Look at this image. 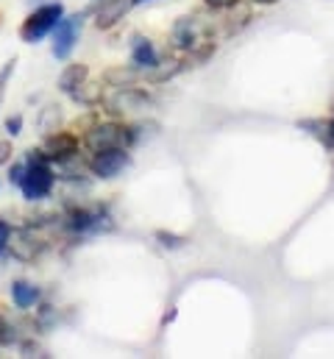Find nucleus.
I'll return each mask as SVG.
<instances>
[{
    "label": "nucleus",
    "mask_w": 334,
    "mask_h": 359,
    "mask_svg": "<svg viewBox=\"0 0 334 359\" xmlns=\"http://www.w3.org/2000/svg\"><path fill=\"white\" fill-rule=\"evenodd\" d=\"M22 159H25V176L17 187L22 192V198L28 203H39V201L51 198L59 176H56V168L48 159V154L42 148H31V151H25Z\"/></svg>",
    "instance_id": "1"
},
{
    "label": "nucleus",
    "mask_w": 334,
    "mask_h": 359,
    "mask_svg": "<svg viewBox=\"0 0 334 359\" xmlns=\"http://www.w3.org/2000/svg\"><path fill=\"white\" fill-rule=\"evenodd\" d=\"M140 137H137V128L134 126H126L120 120H106V123H95L84 131V148L89 154H98V151H109V148H128L137 145Z\"/></svg>",
    "instance_id": "2"
},
{
    "label": "nucleus",
    "mask_w": 334,
    "mask_h": 359,
    "mask_svg": "<svg viewBox=\"0 0 334 359\" xmlns=\"http://www.w3.org/2000/svg\"><path fill=\"white\" fill-rule=\"evenodd\" d=\"M65 14H67V8H65L62 0H48L42 6H34L28 11V17L22 20V25H20V39L25 45H39L42 39L51 36V31L59 25V20Z\"/></svg>",
    "instance_id": "3"
},
{
    "label": "nucleus",
    "mask_w": 334,
    "mask_h": 359,
    "mask_svg": "<svg viewBox=\"0 0 334 359\" xmlns=\"http://www.w3.org/2000/svg\"><path fill=\"white\" fill-rule=\"evenodd\" d=\"M84 20H86V11L65 14L59 20V25L51 31V56L56 62H67L73 56V50L79 48L84 34Z\"/></svg>",
    "instance_id": "4"
},
{
    "label": "nucleus",
    "mask_w": 334,
    "mask_h": 359,
    "mask_svg": "<svg viewBox=\"0 0 334 359\" xmlns=\"http://www.w3.org/2000/svg\"><path fill=\"white\" fill-rule=\"evenodd\" d=\"M86 168H89V173L98 181H114L131 168V154H128V148L98 151V154L89 156Z\"/></svg>",
    "instance_id": "5"
},
{
    "label": "nucleus",
    "mask_w": 334,
    "mask_h": 359,
    "mask_svg": "<svg viewBox=\"0 0 334 359\" xmlns=\"http://www.w3.org/2000/svg\"><path fill=\"white\" fill-rule=\"evenodd\" d=\"M100 103L106 106V111L112 117H123V114H131V111H142L151 106V95L140 87H112L109 95L100 97Z\"/></svg>",
    "instance_id": "6"
},
{
    "label": "nucleus",
    "mask_w": 334,
    "mask_h": 359,
    "mask_svg": "<svg viewBox=\"0 0 334 359\" xmlns=\"http://www.w3.org/2000/svg\"><path fill=\"white\" fill-rule=\"evenodd\" d=\"M206 31H209V28H206L195 14H187V17H178V20L173 22V28H170V42H173L175 50L189 53V50H195L198 45H203Z\"/></svg>",
    "instance_id": "7"
},
{
    "label": "nucleus",
    "mask_w": 334,
    "mask_h": 359,
    "mask_svg": "<svg viewBox=\"0 0 334 359\" xmlns=\"http://www.w3.org/2000/svg\"><path fill=\"white\" fill-rule=\"evenodd\" d=\"M79 148H81V140L73 134V131H51L45 134V142H42V151L48 154V159L53 165H62V162H70L79 156Z\"/></svg>",
    "instance_id": "8"
},
{
    "label": "nucleus",
    "mask_w": 334,
    "mask_h": 359,
    "mask_svg": "<svg viewBox=\"0 0 334 359\" xmlns=\"http://www.w3.org/2000/svg\"><path fill=\"white\" fill-rule=\"evenodd\" d=\"M128 48H131V67H134V70L148 73V70H154V67L162 65V53L156 50V45H154L151 36H145V34H131Z\"/></svg>",
    "instance_id": "9"
},
{
    "label": "nucleus",
    "mask_w": 334,
    "mask_h": 359,
    "mask_svg": "<svg viewBox=\"0 0 334 359\" xmlns=\"http://www.w3.org/2000/svg\"><path fill=\"white\" fill-rule=\"evenodd\" d=\"M106 220H109V217H106L100 209H84V206L70 209L67 217H65L67 229L76 231V234H98V231L103 229Z\"/></svg>",
    "instance_id": "10"
},
{
    "label": "nucleus",
    "mask_w": 334,
    "mask_h": 359,
    "mask_svg": "<svg viewBox=\"0 0 334 359\" xmlns=\"http://www.w3.org/2000/svg\"><path fill=\"white\" fill-rule=\"evenodd\" d=\"M8 295H11V304H14L17 309H22V312L39 306V301H42V290H39V284H34V281H28V278H17V281H11Z\"/></svg>",
    "instance_id": "11"
},
{
    "label": "nucleus",
    "mask_w": 334,
    "mask_h": 359,
    "mask_svg": "<svg viewBox=\"0 0 334 359\" xmlns=\"http://www.w3.org/2000/svg\"><path fill=\"white\" fill-rule=\"evenodd\" d=\"M128 8H134L131 0H100V6L95 11V28H100V31L114 28L126 17Z\"/></svg>",
    "instance_id": "12"
},
{
    "label": "nucleus",
    "mask_w": 334,
    "mask_h": 359,
    "mask_svg": "<svg viewBox=\"0 0 334 359\" xmlns=\"http://www.w3.org/2000/svg\"><path fill=\"white\" fill-rule=\"evenodd\" d=\"M298 128L307 131L309 137H315L326 151H334V126L332 117H309V120H298Z\"/></svg>",
    "instance_id": "13"
},
{
    "label": "nucleus",
    "mask_w": 334,
    "mask_h": 359,
    "mask_svg": "<svg viewBox=\"0 0 334 359\" xmlns=\"http://www.w3.org/2000/svg\"><path fill=\"white\" fill-rule=\"evenodd\" d=\"M89 81V67L84 65V62H73V65H67L65 70H62V76H59V90L65 92V95H73V92L84 87Z\"/></svg>",
    "instance_id": "14"
},
{
    "label": "nucleus",
    "mask_w": 334,
    "mask_h": 359,
    "mask_svg": "<svg viewBox=\"0 0 334 359\" xmlns=\"http://www.w3.org/2000/svg\"><path fill=\"white\" fill-rule=\"evenodd\" d=\"M140 79H142V73L134 70L131 65H128V67H114V70H106V73H103V81H106L109 87H131V84H137Z\"/></svg>",
    "instance_id": "15"
},
{
    "label": "nucleus",
    "mask_w": 334,
    "mask_h": 359,
    "mask_svg": "<svg viewBox=\"0 0 334 359\" xmlns=\"http://www.w3.org/2000/svg\"><path fill=\"white\" fill-rule=\"evenodd\" d=\"M62 120H65V114H62V106H48L45 111H42V117H39V131L42 134H51V131H56L59 126H62Z\"/></svg>",
    "instance_id": "16"
},
{
    "label": "nucleus",
    "mask_w": 334,
    "mask_h": 359,
    "mask_svg": "<svg viewBox=\"0 0 334 359\" xmlns=\"http://www.w3.org/2000/svg\"><path fill=\"white\" fill-rule=\"evenodd\" d=\"M11 343H14V323L0 309V346H11Z\"/></svg>",
    "instance_id": "17"
},
{
    "label": "nucleus",
    "mask_w": 334,
    "mask_h": 359,
    "mask_svg": "<svg viewBox=\"0 0 334 359\" xmlns=\"http://www.w3.org/2000/svg\"><path fill=\"white\" fill-rule=\"evenodd\" d=\"M22 176H25V159H11L8 162V184L11 187H20V181H22Z\"/></svg>",
    "instance_id": "18"
},
{
    "label": "nucleus",
    "mask_w": 334,
    "mask_h": 359,
    "mask_svg": "<svg viewBox=\"0 0 334 359\" xmlns=\"http://www.w3.org/2000/svg\"><path fill=\"white\" fill-rule=\"evenodd\" d=\"M14 65H17V59L6 62V65H3V70H0V106H3V97H6V87H8L11 76H14Z\"/></svg>",
    "instance_id": "19"
},
{
    "label": "nucleus",
    "mask_w": 334,
    "mask_h": 359,
    "mask_svg": "<svg viewBox=\"0 0 334 359\" xmlns=\"http://www.w3.org/2000/svg\"><path fill=\"white\" fill-rule=\"evenodd\" d=\"M11 231H14V229H11V223L0 217V259H3L6 254H8V243H11Z\"/></svg>",
    "instance_id": "20"
},
{
    "label": "nucleus",
    "mask_w": 334,
    "mask_h": 359,
    "mask_svg": "<svg viewBox=\"0 0 334 359\" xmlns=\"http://www.w3.org/2000/svg\"><path fill=\"white\" fill-rule=\"evenodd\" d=\"M3 128H6L8 137H20V134H22V114H8Z\"/></svg>",
    "instance_id": "21"
},
{
    "label": "nucleus",
    "mask_w": 334,
    "mask_h": 359,
    "mask_svg": "<svg viewBox=\"0 0 334 359\" xmlns=\"http://www.w3.org/2000/svg\"><path fill=\"white\" fill-rule=\"evenodd\" d=\"M201 3L212 11H232L234 6H240V0H201Z\"/></svg>",
    "instance_id": "22"
},
{
    "label": "nucleus",
    "mask_w": 334,
    "mask_h": 359,
    "mask_svg": "<svg viewBox=\"0 0 334 359\" xmlns=\"http://www.w3.org/2000/svg\"><path fill=\"white\" fill-rule=\"evenodd\" d=\"M156 240H162V245H165V248H181V245L187 243L184 237H175V234H167V231H159V234H156Z\"/></svg>",
    "instance_id": "23"
},
{
    "label": "nucleus",
    "mask_w": 334,
    "mask_h": 359,
    "mask_svg": "<svg viewBox=\"0 0 334 359\" xmlns=\"http://www.w3.org/2000/svg\"><path fill=\"white\" fill-rule=\"evenodd\" d=\"M14 156V148H11V140H0V168L8 165Z\"/></svg>",
    "instance_id": "24"
},
{
    "label": "nucleus",
    "mask_w": 334,
    "mask_h": 359,
    "mask_svg": "<svg viewBox=\"0 0 334 359\" xmlns=\"http://www.w3.org/2000/svg\"><path fill=\"white\" fill-rule=\"evenodd\" d=\"M248 3H253V6H276L279 0H248Z\"/></svg>",
    "instance_id": "25"
},
{
    "label": "nucleus",
    "mask_w": 334,
    "mask_h": 359,
    "mask_svg": "<svg viewBox=\"0 0 334 359\" xmlns=\"http://www.w3.org/2000/svg\"><path fill=\"white\" fill-rule=\"evenodd\" d=\"M28 6H42V3H48V0H25Z\"/></svg>",
    "instance_id": "26"
},
{
    "label": "nucleus",
    "mask_w": 334,
    "mask_h": 359,
    "mask_svg": "<svg viewBox=\"0 0 334 359\" xmlns=\"http://www.w3.org/2000/svg\"><path fill=\"white\" fill-rule=\"evenodd\" d=\"M145 3H154V0H131V6H145Z\"/></svg>",
    "instance_id": "27"
},
{
    "label": "nucleus",
    "mask_w": 334,
    "mask_h": 359,
    "mask_svg": "<svg viewBox=\"0 0 334 359\" xmlns=\"http://www.w3.org/2000/svg\"><path fill=\"white\" fill-rule=\"evenodd\" d=\"M329 109H332V114H334V95H332V100H329Z\"/></svg>",
    "instance_id": "28"
}]
</instances>
